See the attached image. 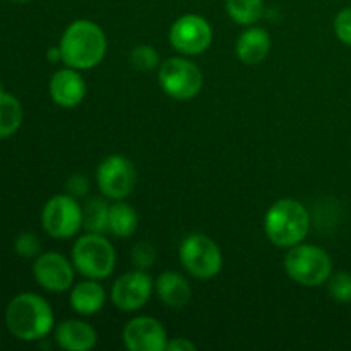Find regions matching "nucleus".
<instances>
[{
  "label": "nucleus",
  "mask_w": 351,
  "mask_h": 351,
  "mask_svg": "<svg viewBox=\"0 0 351 351\" xmlns=\"http://www.w3.org/2000/svg\"><path fill=\"white\" fill-rule=\"evenodd\" d=\"M5 324L10 335L19 341H41L53 331V308L38 293L24 291L7 305Z\"/></svg>",
  "instance_id": "1"
},
{
  "label": "nucleus",
  "mask_w": 351,
  "mask_h": 351,
  "mask_svg": "<svg viewBox=\"0 0 351 351\" xmlns=\"http://www.w3.org/2000/svg\"><path fill=\"white\" fill-rule=\"evenodd\" d=\"M106 47L108 43L103 29L89 19H77L69 24L58 43L62 62L77 71H89L101 64Z\"/></svg>",
  "instance_id": "2"
},
{
  "label": "nucleus",
  "mask_w": 351,
  "mask_h": 351,
  "mask_svg": "<svg viewBox=\"0 0 351 351\" xmlns=\"http://www.w3.org/2000/svg\"><path fill=\"white\" fill-rule=\"evenodd\" d=\"M264 230L273 245L290 249L307 239L311 215L302 202L290 197L280 199L267 209Z\"/></svg>",
  "instance_id": "3"
},
{
  "label": "nucleus",
  "mask_w": 351,
  "mask_h": 351,
  "mask_svg": "<svg viewBox=\"0 0 351 351\" xmlns=\"http://www.w3.org/2000/svg\"><path fill=\"white\" fill-rule=\"evenodd\" d=\"M285 271L295 283L315 288L328 283L332 274V261L322 247L298 243L288 249L285 256Z\"/></svg>",
  "instance_id": "4"
},
{
  "label": "nucleus",
  "mask_w": 351,
  "mask_h": 351,
  "mask_svg": "<svg viewBox=\"0 0 351 351\" xmlns=\"http://www.w3.org/2000/svg\"><path fill=\"white\" fill-rule=\"evenodd\" d=\"M71 256L79 274L98 281L108 278L117 264L115 249L103 233L88 232L79 237L72 247Z\"/></svg>",
  "instance_id": "5"
},
{
  "label": "nucleus",
  "mask_w": 351,
  "mask_h": 351,
  "mask_svg": "<svg viewBox=\"0 0 351 351\" xmlns=\"http://www.w3.org/2000/svg\"><path fill=\"white\" fill-rule=\"evenodd\" d=\"M158 82L170 98L185 101L201 93L204 75L201 69L184 57H171L158 67Z\"/></svg>",
  "instance_id": "6"
},
{
  "label": "nucleus",
  "mask_w": 351,
  "mask_h": 351,
  "mask_svg": "<svg viewBox=\"0 0 351 351\" xmlns=\"http://www.w3.org/2000/svg\"><path fill=\"white\" fill-rule=\"evenodd\" d=\"M178 257L184 269L197 280H211L218 276L223 267L221 249L215 240L202 233H194L184 239L178 249Z\"/></svg>",
  "instance_id": "7"
},
{
  "label": "nucleus",
  "mask_w": 351,
  "mask_h": 351,
  "mask_svg": "<svg viewBox=\"0 0 351 351\" xmlns=\"http://www.w3.org/2000/svg\"><path fill=\"white\" fill-rule=\"evenodd\" d=\"M41 226L50 237L65 240L82 228V209L77 199L69 194L53 195L41 211Z\"/></svg>",
  "instance_id": "8"
},
{
  "label": "nucleus",
  "mask_w": 351,
  "mask_h": 351,
  "mask_svg": "<svg viewBox=\"0 0 351 351\" xmlns=\"http://www.w3.org/2000/svg\"><path fill=\"white\" fill-rule=\"evenodd\" d=\"M137 182L136 167L122 154L106 156L96 170V184L105 197L123 201L132 194Z\"/></svg>",
  "instance_id": "9"
},
{
  "label": "nucleus",
  "mask_w": 351,
  "mask_h": 351,
  "mask_svg": "<svg viewBox=\"0 0 351 351\" xmlns=\"http://www.w3.org/2000/svg\"><path fill=\"white\" fill-rule=\"evenodd\" d=\"M168 38L178 53L194 57L204 53L211 47L213 27L206 17L199 14H185L171 24Z\"/></svg>",
  "instance_id": "10"
},
{
  "label": "nucleus",
  "mask_w": 351,
  "mask_h": 351,
  "mask_svg": "<svg viewBox=\"0 0 351 351\" xmlns=\"http://www.w3.org/2000/svg\"><path fill=\"white\" fill-rule=\"evenodd\" d=\"M153 290V278L143 269H132L123 273L113 283L110 297H112L113 305L119 311L130 314V312H136L139 308H143L149 302Z\"/></svg>",
  "instance_id": "11"
},
{
  "label": "nucleus",
  "mask_w": 351,
  "mask_h": 351,
  "mask_svg": "<svg viewBox=\"0 0 351 351\" xmlns=\"http://www.w3.org/2000/svg\"><path fill=\"white\" fill-rule=\"evenodd\" d=\"M74 264L58 252H45L34 259L33 276L47 291L62 293L74 285Z\"/></svg>",
  "instance_id": "12"
},
{
  "label": "nucleus",
  "mask_w": 351,
  "mask_h": 351,
  "mask_svg": "<svg viewBox=\"0 0 351 351\" xmlns=\"http://www.w3.org/2000/svg\"><path fill=\"white\" fill-rule=\"evenodd\" d=\"M122 339L129 351H165L168 345L165 326L149 315L130 319L123 328Z\"/></svg>",
  "instance_id": "13"
},
{
  "label": "nucleus",
  "mask_w": 351,
  "mask_h": 351,
  "mask_svg": "<svg viewBox=\"0 0 351 351\" xmlns=\"http://www.w3.org/2000/svg\"><path fill=\"white\" fill-rule=\"evenodd\" d=\"M50 96L62 108H75L86 96V81L77 69L65 67L55 72L50 79Z\"/></svg>",
  "instance_id": "14"
},
{
  "label": "nucleus",
  "mask_w": 351,
  "mask_h": 351,
  "mask_svg": "<svg viewBox=\"0 0 351 351\" xmlns=\"http://www.w3.org/2000/svg\"><path fill=\"white\" fill-rule=\"evenodd\" d=\"M55 341L65 351H89L98 341V332L89 322L67 319L55 328Z\"/></svg>",
  "instance_id": "15"
},
{
  "label": "nucleus",
  "mask_w": 351,
  "mask_h": 351,
  "mask_svg": "<svg viewBox=\"0 0 351 351\" xmlns=\"http://www.w3.org/2000/svg\"><path fill=\"white\" fill-rule=\"evenodd\" d=\"M237 57L245 65H257L267 58L271 51V36L264 27L249 26L239 36L235 45Z\"/></svg>",
  "instance_id": "16"
},
{
  "label": "nucleus",
  "mask_w": 351,
  "mask_h": 351,
  "mask_svg": "<svg viewBox=\"0 0 351 351\" xmlns=\"http://www.w3.org/2000/svg\"><path fill=\"white\" fill-rule=\"evenodd\" d=\"M154 291L161 304L170 308H184L192 297V288L189 281L175 271L161 273L154 281Z\"/></svg>",
  "instance_id": "17"
},
{
  "label": "nucleus",
  "mask_w": 351,
  "mask_h": 351,
  "mask_svg": "<svg viewBox=\"0 0 351 351\" xmlns=\"http://www.w3.org/2000/svg\"><path fill=\"white\" fill-rule=\"evenodd\" d=\"M106 302V291L98 280L86 278L81 283L74 285L69 297L72 311L79 315H95L103 308Z\"/></svg>",
  "instance_id": "18"
},
{
  "label": "nucleus",
  "mask_w": 351,
  "mask_h": 351,
  "mask_svg": "<svg viewBox=\"0 0 351 351\" xmlns=\"http://www.w3.org/2000/svg\"><path fill=\"white\" fill-rule=\"evenodd\" d=\"M139 225L137 211L123 201H117L110 206L108 213V232L119 239H129L136 233Z\"/></svg>",
  "instance_id": "19"
},
{
  "label": "nucleus",
  "mask_w": 351,
  "mask_h": 351,
  "mask_svg": "<svg viewBox=\"0 0 351 351\" xmlns=\"http://www.w3.org/2000/svg\"><path fill=\"white\" fill-rule=\"evenodd\" d=\"M23 105L14 95L5 89L0 91V139L12 137L23 125Z\"/></svg>",
  "instance_id": "20"
},
{
  "label": "nucleus",
  "mask_w": 351,
  "mask_h": 351,
  "mask_svg": "<svg viewBox=\"0 0 351 351\" xmlns=\"http://www.w3.org/2000/svg\"><path fill=\"white\" fill-rule=\"evenodd\" d=\"M225 9L240 26H254L264 14V0H225Z\"/></svg>",
  "instance_id": "21"
},
{
  "label": "nucleus",
  "mask_w": 351,
  "mask_h": 351,
  "mask_svg": "<svg viewBox=\"0 0 351 351\" xmlns=\"http://www.w3.org/2000/svg\"><path fill=\"white\" fill-rule=\"evenodd\" d=\"M108 213L110 206L105 199H89L82 209V226L93 233L108 232Z\"/></svg>",
  "instance_id": "22"
},
{
  "label": "nucleus",
  "mask_w": 351,
  "mask_h": 351,
  "mask_svg": "<svg viewBox=\"0 0 351 351\" xmlns=\"http://www.w3.org/2000/svg\"><path fill=\"white\" fill-rule=\"evenodd\" d=\"M130 64L137 69V71H153V69L160 67V53L156 48L151 45H139L130 51Z\"/></svg>",
  "instance_id": "23"
},
{
  "label": "nucleus",
  "mask_w": 351,
  "mask_h": 351,
  "mask_svg": "<svg viewBox=\"0 0 351 351\" xmlns=\"http://www.w3.org/2000/svg\"><path fill=\"white\" fill-rule=\"evenodd\" d=\"M328 291L331 298L338 304H350L351 302V274L346 271L331 274L328 280Z\"/></svg>",
  "instance_id": "24"
},
{
  "label": "nucleus",
  "mask_w": 351,
  "mask_h": 351,
  "mask_svg": "<svg viewBox=\"0 0 351 351\" xmlns=\"http://www.w3.org/2000/svg\"><path fill=\"white\" fill-rule=\"evenodd\" d=\"M14 250L23 259H33V257L36 259L40 256L41 243L34 233L24 232L21 235H17L16 240H14Z\"/></svg>",
  "instance_id": "25"
},
{
  "label": "nucleus",
  "mask_w": 351,
  "mask_h": 351,
  "mask_svg": "<svg viewBox=\"0 0 351 351\" xmlns=\"http://www.w3.org/2000/svg\"><path fill=\"white\" fill-rule=\"evenodd\" d=\"M130 261L136 269H149L156 261V249L151 245L149 242H139L132 247V254H130Z\"/></svg>",
  "instance_id": "26"
},
{
  "label": "nucleus",
  "mask_w": 351,
  "mask_h": 351,
  "mask_svg": "<svg viewBox=\"0 0 351 351\" xmlns=\"http://www.w3.org/2000/svg\"><path fill=\"white\" fill-rule=\"evenodd\" d=\"M335 33L341 43L351 47V7L339 10L335 17Z\"/></svg>",
  "instance_id": "27"
},
{
  "label": "nucleus",
  "mask_w": 351,
  "mask_h": 351,
  "mask_svg": "<svg viewBox=\"0 0 351 351\" xmlns=\"http://www.w3.org/2000/svg\"><path fill=\"white\" fill-rule=\"evenodd\" d=\"M88 189H89V182L84 175L75 173L67 180V194L72 195V197L75 199L82 197V195H86Z\"/></svg>",
  "instance_id": "28"
},
{
  "label": "nucleus",
  "mask_w": 351,
  "mask_h": 351,
  "mask_svg": "<svg viewBox=\"0 0 351 351\" xmlns=\"http://www.w3.org/2000/svg\"><path fill=\"white\" fill-rule=\"evenodd\" d=\"M197 350V346L194 345V343L191 341V339L187 338H175V339H168V345H167V350L165 351H195Z\"/></svg>",
  "instance_id": "29"
},
{
  "label": "nucleus",
  "mask_w": 351,
  "mask_h": 351,
  "mask_svg": "<svg viewBox=\"0 0 351 351\" xmlns=\"http://www.w3.org/2000/svg\"><path fill=\"white\" fill-rule=\"evenodd\" d=\"M47 58H48V62H51V64H57V62H62V51H60V48H58V47L48 48Z\"/></svg>",
  "instance_id": "30"
},
{
  "label": "nucleus",
  "mask_w": 351,
  "mask_h": 351,
  "mask_svg": "<svg viewBox=\"0 0 351 351\" xmlns=\"http://www.w3.org/2000/svg\"><path fill=\"white\" fill-rule=\"evenodd\" d=\"M9 2H12V3H26V2H31V0H9Z\"/></svg>",
  "instance_id": "31"
}]
</instances>
